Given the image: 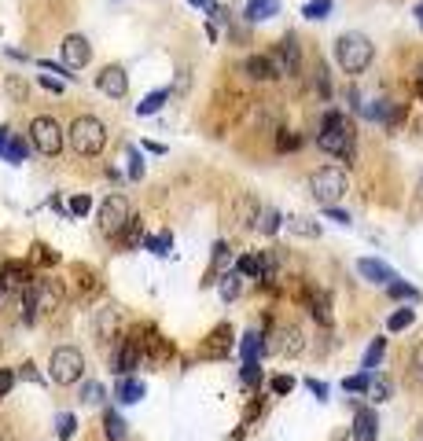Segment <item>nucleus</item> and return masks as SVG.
Segmentation results:
<instances>
[{"label": "nucleus", "mask_w": 423, "mask_h": 441, "mask_svg": "<svg viewBox=\"0 0 423 441\" xmlns=\"http://www.w3.org/2000/svg\"><path fill=\"white\" fill-rule=\"evenodd\" d=\"M316 144H321V151L335 155V158H350V151H354V129H350V122H346V114L327 111L324 122H321V133H316Z\"/></svg>", "instance_id": "nucleus-1"}, {"label": "nucleus", "mask_w": 423, "mask_h": 441, "mask_svg": "<svg viewBox=\"0 0 423 441\" xmlns=\"http://www.w3.org/2000/svg\"><path fill=\"white\" fill-rule=\"evenodd\" d=\"M372 56H376V48L365 34H343L335 41V59L346 74H365L372 67Z\"/></svg>", "instance_id": "nucleus-2"}, {"label": "nucleus", "mask_w": 423, "mask_h": 441, "mask_svg": "<svg viewBox=\"0 0 423 441\" xmlns=\"http://www.w3.org/2000/svg\"><path fill=\"white\" fill-rule=\"evenodd\" d=\"M103 144H107V125H103L100 118H92V114L74 118V125H70V147L74 151L92 158V155L103 151Z\"/></svg>", "instance_id": "nucleus-3"}, {"label": "nucleus", "mask_w": 423, "mask_h": 441, "mask_svg": "<svg viewBox=\"0 0 423 441\" xmlns=\"http://www.w3.org/2000/svg\"><path fill=\"white\" fill-rule=\"evenodd\" d=\"M310 191H313V199L321 202V206H335V202L350 191V180H346V173L338 166H324V169H316V173L310 177Z\"/></svg>", "instance_id": "nucleus-4"}, {"label": "nucleus", "mask_w": 423, "mask_h": 441, "mask_svg": "<svg viewBox=\"0 0 423 441\" xmlns=\"http://www.w3.org/2000/svg\"><path fill=\"white\" fill-rule=\"evenodd\" d=\"M81 372H85V357H81V349H74V346H59V349H52L48 375H52V383H56V386H70V383H78V379H81Z\"/></svg>", "instance_id": "nucleus-5"}, {"label": "nucleus", "mask_w": 423, "mask_h": 441, "mask_svg": "<svg viewBox=\"0 0 423 441\" xmlns=\"http://www.w3.org/2000/svg\"><path fill=\"white\" fill-rule=\"evenodd\" d=\"M30 140H34V147L48 158H56L63 151V129H59L56 118H34V122H30Z\"/></svg>", "instance_id": "nucleus-6"}, {"label": "nucleus", "mask_w": 423, "mask_h": 441, "mask_svg": "<svg viewBox=\"0 0 423 441\" xmlns=\"http://www.w3.org/2000/svg\"><path fill=\"white\" fill-rule=\"evenodd\" d=\"M129 221H133V213H129V202L122 195L103 199V206H100V232L103 235H122Z\"/></svg>", "instance_id": "nucleus-7"}, {"label": "nucleus", "mask_w": 423, "mask_h": 441, "mask_svg": "<svg viewBox=\"0 0 423 441\" xmlns=\"http://www.w3.org/2000/svg\"><path fill=\"white\" fill-rule=\"evenodd\" d=\"M89 59H92V45H89L85 37L70 34L67 41H63V63H67V70H81V67H89Z\"/></svg>", "instance_id": "nucleus-8"}, {"label": "nucleus", "mask_w": 423, "mask_h": 441, "mask_svg": "<svg viewBox=\"0 0 423 441\" xmlns=\"http://www.w3.org/2000/svg\"><path fill=\"white\" fill-rule=\"evenodd\" d=\"M272 63H276V74H283V78H294L302 67V56H299V41L294 37H283L276 56H272Z\"/></svg>", "instance_id": "nucleus-9"}, {"label": "nucleus", "mask_w": 423, "mask_h": 441, "mask_svg": "<svg viewBox=\"0 0 423 441\" xmlns=\"http://www.w3.org/2000/svg\"><path fill=\"white\" fill-rule=\"evenodd\" d=\"M228 349H232V327H214L210 331V338L199 346V357L203 361H221V357H228Z\"/></svg>", "instance_id": "nucleus-10"}, {"label": "nucleus", "mask_w": 423, "mask_h": 441, "mask_svg": "<svg viewBox=\"0 0 423 441\" xmlns=\"http://www.w3.org/2000/svg\"><path fill=\"white\" fill-rule=\"evenodd\" d=\"M96 85H100L103 96H114V100H122V96L129 92V78H125L122 67H103L100 78H96Z\"/></svg>", "instance_id": "nucleus-11"}, {"label": "nucleus", "mask_w": 423, "mask_h": 441, "mask_svg": "<svg viewBox=\"0 0 423 441\" xmlns=\"http://www.w3.org/2000/svg\"><path fill=\"white\" fill-rule=\"evenodd\" d=\"M357 272H361L368 283H383V287H390L398 279L394 268H390L387 261H379V257H361V261H357Z\"/></svg>", "instance_id": "nucleus-12"}, {"label": "nucleus", "mask_w": 423, "mask_h": 441, "mask_svg": "<svg viewBox=\"0 0 423 441\" xmlns=\"http://www.w3.org/2000/svg\"><path fill=\"white\" fill-rule=\"evenodd\" d=\"M276 338H280L276 342V353H283V357H299V353L305 349V335H302V327H294V324L280 327Z\"/></svg>", "instance_id": "nucleus-13"}, {"label": "nucleus", "mask_w": 423, "mask_h": 441, "mask_svg": "<svg viewBox=\"0 0 423 441\" xmlns=\"http://www.w3.org/2000/svg\"><path fill=\"white\" fill-rule=\"evenodd\" d=\"M136 364H140V338H125L122 349H118V357H114V372L129 375Z\"/></svg>", "instance_id": "nucleus-14"}, {"label": "nucleus", "mask_w": 423, "mask_h": 441, "mask_svg": "<svg viewBox=\"0 0 423 441\" xmlns=\"http://www.w3.org/2000/svg\"><path fill=\"white\" fill-rule=\"evenodd\" d=\"M376 430H379V419L372 408H357L354 416V441H376Z\"/></svg>", "instance_id": "nucleus-15"}, {"label": "nucleus", "mask_w": 423, "mask_h": 441, "mask_svg": "<svg viewBox=\"0 0 423 441\" xmlns=\"http://www.w3.org/2000/svg\"><path fill=\"white\" fill-rule=\"evenodd\" d=\"M243 70H247V78H254V81H272V78H280L272 56H250L247 63H243Z\"/></svg>", "instance_id": "nucleus-16"}, {"label": "nucleus", "mask_w": 423, "mask_h": 441, "mask_svg": "<svg viewBox=\"0 0 423 441\" xmlns=\"http://www.w3.org/2000/svg\"><path fill=\"white\" fill-rule=\"evenodd\" d=\"M26 155H30V147L23 144V136H12V133H8L4 147H0V158H4V162H12V166H23Z\"/></svg>", "instance_id": "nucleus-17"}, {"label": "nucleus", "mask_w": 423, "mask_h": 441, "mask_svg": "<svg viewBox=\"0 0 423 441\" xmlns=\"http://www.w3.org/2000/svg\"><path fill=\"white\" fill-rule=\"evenodd\" d=\"M236 217H239V224H247V228H258V217H261L258 199H254V195H239V202H236Z\"/></svg>", "instance_id": "nucleus-18"}, {"label": "nucleus", "mask_w": 423, "mask_h": 441, "mask_svg": "<svg viewBox=\"0 0 423 441\" xmlns=\"http://www.w3.org/2000/svg\"><path fill=\"white\" fill-rule=\"evenodd\" d=\"M280 12V0H250L247 4V19L250 23H265V19H272Z\"/></svg>", "instance_id": "nucleus-19"}, {"label": "nucleus", "mask_w": 423, "mask_h": 441, "mask_svg": "<svg viewBox=\"0 0 423 441\" xmlns=\"http://www.w3.org/2000/svg\"><path fill=\"white\" fill-rule=\"evenodd\" d=\"M114 394H118V401H122V405H136V401L144 397V383H136V379H122Z\"/></svg>", "instance_id": "nucleus-20"}, {"label": "nucleus", "mask_w": 423, "mask_h": 441, "mask_svg": "<svg viewBox=\"0 0 423 441\" xmlns=\"http://www.w3.org/2000/svg\"><path fill=\"white\" fill-rule=\"evenodd\" d=\"M166 100H169V89H155V92H147L144 100L136 103V114H155Z\"/></svg>", "instance_id": "nucleus-21"}, {"label": "nucleus", "mask_w": 423, "mask_h": 441, "mask_svg": "<svg viewBox=\"0 0 423 441\" xmlns=\"http://www.w3.org/2000/svg\"><path fill=\"white\" fill-rule=\"evenodd\" d=\"M261 346H265V342H261L258 331H247V335H243V342H239L243 361H258V357H261Z\"/></svg>", "instance_id": "nucleus-22"}, {"label": "nucleus", "mask_w": 423, "mask_h": 441, "mask_svg": "<svg viewBox=\"0 0 423 441\" xmlns=\"http://www.w3.org/2000/svg\"><path fill=\"white\" fill-rule=\"evenodd\" d=\"M236 268H239V276H258V279H265V257L247 254V257H239V261H236Z\"/></svg>", "instance_id": "nucleus-23"}, {"label": "nucleus", "mask_w": 423, "mask_h": 441, "mask_svg": "<svg viewBox=\"0 0 423 441\" xmlns=\"http://www.w3.org/2000/svg\"><path fill=\"white\" fill-rule=\"evenodd\" d=\"M103 430H107V441H125V423H122L118 412L103 416Z\"/></svg>", "instance_id": "nucleus-24"}, {"label": "nucleus", "mask_w": 423, "mask_h": 441, "mask_svg": "<svg viewBox=\"0 0 423 441\" xmlns=\"http://www.w3.org/2000/svg\"><path fill=\"white\" fill-rule=\"evenodd\" d=\"M221 298H225V302L239 298V268H236V272H225V276H221Z\"/></svg>", "instance_id": "nucleus-25"}, {"label": "nucleus", "mask_w": 423, "mask_h": 441, "mask_svg": "<svg viewBox=\"0 0 423 441\" xmlns=\"http://www.w3.org/2000/svg\"><path fill=\"white\" fill-rule=\"evenodd\" d=\"M383 353H387V338H376L372 346H368V353H365V364H361V368H365V372H372L376 364L383 361Z\"/></svg>", "instance_id": "nucleus-26"}, {"label": "nucleus", "mask_w": 423, "mask_h": 441, "mask_svg": "<svg viewBox=\"0 0 423 441\" xmlns=\"http://www.w3.org/2000/svg\"><path fill=\"white\" fill-rule=\"evenodd\" d=\"M288 228L299 232V235H310V239H313V235H321V224H313L310 217H288Z\"/></svg>", "instance_id": "nucleus-27"}, {"label": "nucleus", "mask_w": 423, "mask_h": 441, "mask_svg": "<svg viewBox=\"0 0 423 441\" xmlns=\"http://www.w3.org/2000/svg\"><path fill=\"white\" fill-rule=\"evenodd\" d=\"M412 320H416V309H398V313H390L387 327H390V331H405Z\"/></svg>", "instance_id": "nucleus-28"}, {"label": "nucleus", "mask_w": 423, "mask_h": 441, "mask_svg": "<svg viewBox=\"0 0 423 441\" xmlns=\"http://www.w3.org/2000/svg\"><path fill=\"white\" fill-rule=\"evenodd\" d=\"M365 114L372 118V122H394V111H390L387 100H376L372 107H365Z\"/></svg>", "instance_id": "nucleus-29"}, {"label": "nucleus", "mask_w": 423, "mask_h": 441, "mask_svg": "<svg viewBox=\"0 0 423 441\" xmlns=\"http://www.w3.org/2000/svg\"><path fill=\"white\" fill-rule=\"evenodd\" d=\"M114 324H118V313H114V305L100 309V316H96V335L103 338V335H107V327L114 331Z\"/></svg>", "instance_id": "nucleus-30"}, {"label": "nucleus", "mask_w": 423, "mask_h": 441, "mask_svg": "<svg viewBox=\"0 0 423 441\" xmlns=\"http://www.w3.org/2000/svg\"><path fill=\"white\" fill-rule=\"evenodd\" d=\"M327 12H332V0H310V4L302 8V15L313 19V23L316 19H327Z\"/></svg>", "instance_id": "nucleus-31"}, {"label": "nucleus", "mask_w": 423, "mask_h": 441, "mask_svg": "<svg viewBox=\"0 0 423 441\" xmlns=\"http://www.w3.org/2000/svg\"><path fill=\"white\" fill-rule=\"evenodd\" d=\"M169 246H173V235H169V232H162V235H151V239H147V250H151V254H158V257H166V254H169Z\"/></svg>", "instance_id": "nucleus-32"}, {"label": "nucleus", "mask_w": 423, "mask_h": 441, "mask_svg": "<svg viewBox=\"0 0 423 441\" xmlns=\"http://www.w3.org/2000/svg\"><path fill=\"white\" fill-rule=\"evenodd\" d=\"M387 290H390V298H405V302H420V290H416V287H409V283H398V279H394V283H390Z\"/></svg>", "instance_id": "nucleus-33"}, {"label": "nucleus", "mask_w": 423, "mask_h": 441, "mask_svg": "<svg viewBox=\"0 0 423 441\" xmlns=\"http://www.w3.org/2000/svg\"><path fill=\"white\" fill-rule=\"evenodd\" d=\"M409 379L416 383V386H423V346H416V349H412V364H409Z\"/></svg>", "instance_id": "nucleus-34"}, {"label": "nucleus", "mask_w": 423, "mask_h": 441, "mask_svg": "<svg viewBox=\"0 0 423 441\" xmlns=\"http://www.w3.org/2000/svg\"><path fill=\"white\" fill-rule=\"evenodd\" d=\"M368 386H372V375L361 372V375H350V379L343 383V390H350V394H365Z\"/></svg>", "instance_id": "nucleus-35"}, {"label": "nucleus", "mask_w": 423, "mask_h": 441, "mask_svg": "<svg viewBox=\"0 0 423 441\" xmlns=\"http://www.w3.org/2000/svg\"><path fill=\"white\" fill-rule=\"evenodd\" d=\"M280 221H283V217H280L276 210H261V217H258V228L265 232V235H272V232L280 228Z\"/></svg>", "instance_id": "nucleus-36"}, {"label": "nucleus", "mask_w": 423, "mask_h": 441, "mask_svg": "<svg viewBox=\"0 0 423 441\" xmlns=\"http://www.w3.org/2000/svg\"><path fill=\"white\" fill-rule=\"evenodd\" d=\"M243 386H258L261 383V368H258V361H243Z\"/></svg>", "instance_id": "nucleus-37"}, {"label": "nucleus", "mask_w": 423, "mask_h": 441, "mask_svg": "<svg viewBox=\"0 0 423 441\" xmlns=\"http://www.w3.org/2000/svg\"><path fill=\"white\" fill-rule=\"evenodd\" d=\"M368 394H372V401H390L394 386H390L387 379H372V386H368Z\"/></svg>", "instance_id": "nucleus-38"}, {"label": "nucleus", "mask_w": 423, "mask_h": 441, "mask_svg": "<svg viewBox=\"0 0 423 441\" xmlns=\"http://www.w3.org/2000/svg\"><path fill=\"white\" fill-rule=\"evenodd\" d=\"M310 313L321 320V324H332V309H327V298H324V294L313 298V309H310Z\"/></svg>", "instance_id": "nucleus-39"}, {"label": "nucleus", "mask_w": 423, "mask_h": 441, "mask_svg": "<svg viewBox=\"0 0 423 441\" xmlns=\"http://www.w3.org/2000/svg\"><path fill=\"white\" fill-rule=\"evenodd\" d=\"M81 401H85V405H100V401H103V386H100V383H85V386H81Z\"/></svg>", "instance_id": "nucleus-40"}, {"label": "nucleus", "mask_w": 423, "mask_h": 441, "mask_svg": "<svg viewBox=\"0 0 423 441\" xmlns=\"http://www.w3.org/2000/svg\"><path fill=\"white\" fill-rule=\"evenodd\" d=\"M118 239H122L125 246H136V243H140V217H133L129 224H125V232L118 235Z\"/></svg>", "instance_id": "nucleus-41"}, {"label": "nucleus", "mask_w": 423, "mask_h": 441, "mask_svg": "<svg viewBox=\"0 0 423 441\" xmlns=\"http://www.w3.org/2000/svg\"><path fill=\"white\" fill-rule=\"evenodd\" d=\"M89 210H92V199L89 195H74L70 199V213H74V217H85Z\"/></svg>", "instance_id": "nucleus-42"}, {"label": "nucleus", "mask_w": 423, "mask_h": 441, "mask_svg": "<svg viewBox=\"0 0 423 441\" xmlns=\"http://www.w3.org/2000/svg\"><path fill=\"white\" fill-rule=\"evenodd\" d=\"M74 427H78V419L63 412V416H59V438H63V441H67V438H74Z\"/></svg>", "instance_id": "nucleus-43"}, {"label": "nucleus", "mask_w": 423, "mask_h": 441, "mask_svg": "<svg viewBox=\"0 0 423 441\" xmlns=\"http://www.w3.org/2000/svg\"><path fill=\"white\" fill-rule=\"evenodd\" d=\"M272 390H276V394H291L294 379H291V375H276V379H272Z\"/></svg>", "instance_id": "nucleus-44"}, {"label": "nucleus", "mask_w": 423, "mask_h": 441, "mask_svg": "<svg viewBox=\"0 0 423 441\" xmlns=\"http://www.w3.org/2000/svg\"><path fill=\"white\" fill-rule=\"evenodd\" d=\"M12 386H15V375L8 372V368H0V397H8V394H12Z\"/></svg>", "instance_id": "nucleus-45"}, {"label": "nucleus", "mask_w": 423, "mask_h": 441, "mask_svg": "<svg viewBox=\"0 0 423 441\" xmlns=\"http://www.w3.org/2000/svg\"><path fill=\"white\" fill-rule=\"evenodd\" d=\"M324 213L332 221H338V224H350V213H343V210H335V206H324Z\"/></svg>", "instance_id": "nucleus-46"}, {"label": "nucleus", "mask_w": 423, "mask_h": 441, "mask_svg": "<svg viewBox=\"0 0 423 441\" xmlns=\"http://www.w3.org/2000/svg\"><path fill=\"white\" fill-rule=\"evenodd\" d=\"M305 386H310V390H313L316 397H321V401H324V397H327V386H324L321 379H305Z\"/></svg>", "instance_id": "nucleus-47"}, {"label": "nucleus", "mask_w": 423, "mask_h": 441, "mask_svg": "<svg viewBox=\"0 0 423 441\" xmlns=\"http://www.w3.org/2000/svg\"><path fill=\"white\" fill-rule=\"evenodd\" d=\"M129 155H133V169H129V173H133V177H144V158L136 155V151H129Z\"/></svg>", "instance_id": "nucleus-48"}, {"label": "nucleus", "mask_w": 423, "mask_h": 441, "mask_svg": "<svg viewBox=\"0 0 423 441\" xmlns=\"http://www.w3.org/2000/svg\"><path fill=\"white\" fill-rule=\"evenodd\" d=\"M8 92H12L15 100H19V96H26V85H19V81L12 78V81H8Z\"/></svg>", "instance_id": "nucleus-49"}, {"label": "nucleus", "mask_w": 423, "mask_h": 441, "mask_svg": "<svg viewBox=\"0 0 423 441\" xmlns=\"http://www.w3.org/2000/svg\"><path fill=\"white\" fill-rule=\"evenodd\" d=\"M288 147H299V136H288V133H283V136H280V151H288Z\"/></svg>", "instance_id": "nucleus-50"}, {"label": "nucleus", "mask_w": 423, "mask_h": 441, "mask_svg": "<svg viewBox=\"0 0 423 441\" xmlns=\"http://www.w3.org/2000/svg\"><path fill=\"white\" fill-rule=\"evenodd\" d=\"M41 85H45V89H48V92H63V85H59L56 78H41Z\"/></svg>", "instance_id": "nucleus-51"}, {"label": "nucleus", "mask_w": 423, "mask_h": 441, "mask_svg": "<svg viewBox=\"0 0 423 441\" xmlns=\"http://www.w3.org/2000/svg\"><path fill=\"white\" fill-rule=\"evenodd\" d=\"M416 89H420V96H423V67H420V78H416Z\"/></svg>", "instance_id": "nucleus-52"}, {"label": "nucleus", "mask_w": 423, "mask_h": 441, "mask_svg": "<svg viewBox=\"0 0 423 441\" xmlns=\"http://www.w3.org/2000/svg\"><path fill=\"white\" fill-rule=\"evenodd\" d=\"M416 19H420V26H423V4H416Z\"/></svg>", "instance_id": "nucleus-53"}, {"label": "nucleus", "mask_w": 423, "mask_h": 441, "mask_svg": "<svg viewBox=\"0 0 423 441\" xmlns=\"http://www.w3.org/2000/svg\"><path fill=\"white\" fill-rule=\"evenodd\" d=\"M192 4H195V8H210V0H192Z\"/></svg>", "instance_id": "nucleus-54"}, {"label": "nucleus", "mask_w": 423, "mask_h": 441, "mask_svg": "<svg viewBox=\"0 0 423 441\" xmlns=\"http://www.w3.org/2000/svg\"><path fill=\"white\" fill-rule=\"evenodd\" d=\"M4 140H8V129H0V147H4Z\"/></svg>", "instance_id": "nucleus-55"}, {"label": "nucleus", "mask_w": 423, "mask_h": 441, "mask_svg": "<svg viewBox=\"0 0 423 441\" xmlns=\"http://www.w3.org/2000/svg\"><path fill=\"white\" fill-rule=\"evenodd\" d=\"M420 199H423V177H420Z\"/></svg>", "instance_id": "nucleus-56"}]
</instances>
